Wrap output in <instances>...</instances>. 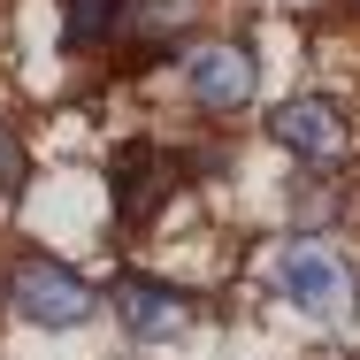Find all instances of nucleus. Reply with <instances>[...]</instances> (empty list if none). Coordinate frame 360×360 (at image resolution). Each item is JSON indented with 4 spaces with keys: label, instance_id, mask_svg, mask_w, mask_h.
Here are the masks:
<instances>
[{
    "label": "nucleus",
    "instance_id": "1",
    "mask_svg": "<svg viewBox=\"0 0 360 360\" xmlns=\"http://www.w3.org/2000/svg\"><path fill=\"white\" fill-rule=\"evenodd\" d=\"M353 291H360L353 261L338 245H322V238H291L276 253V299L291 314H307V322H345L353 314Z\"/></svg>",
    "mask_w": 360,
    "mask_h": 360
},
{
    "label": "nucleus",
    "instance_id": "2",
    "mask_svg": "<svg viewBox=\"0 0 360 360\" xmlns=\"http://www.w3.org/2000/svg\"><path fill=\"white\" fill-rule=\"evenodd\" d=\"M0 291H8V307H15L23 322H39V330H84L92 307H100V291L84 284L70 261H54V253H23Z\"/></svg>",
    "mask_w": 360,
    "mask_h": 360
},
{
    "label": "nucleus",
    "instance_id": "3",
    "mask_svg": "<svg viewBox=\"0 0 360 360\" xmlns=\"http://www.w3.org/2000/svg\"><path fill=\"white\" fill-rule=\"evenodd\" d=\"M184 92H192L207 115H238V108H253V92H261V54L238 46V39H207V46L184 54Z\"/></svg>",
    "mask_w": 360,
    "mask_h": 360
},
{
    "label": "nucleus",
    "instance_id": "4",
    "mask_svg": "<svg viewBox=\"0 0 360 360\" xmlns=\"http://www.w3.org/2000/svg\"><path fill=\"white\" fill-rule=\"evenodd\" d=\"M115 322L139 338V345H176L192 322H200V299L176 284H161V276H115Z\"/></svg>",
    "mask_w": 360,
    "mask_h": 360
},
{
    "label": "nucleus",
    "instance_id": "5",
    "mask_svg": "<svg viewBox=\"0 0 360 360\" xmlns=\"http://www.w3.org/2000/svg\"><path fill=\"white\" fill-rule=\"evenodd\" d=\"M108 184H115V215H123V222H153V215H161V200L184 184V169H176L169 146L123 139V146H115V161H108Z\"/></svg>",
    "mask_w": 360,
    "mask_h": 360
},
{
    "label": "nucleus",
    "instance_id": "6",
    "mask_svg": "<svg viewBox=\"0 0 360 360\" xmlns=\"http://www.w3.org/2000/svg\"><path fill=\"white\" fill-rule=\"evenodd\" d=\"M269 139L284 146V153H299V161H338V153L353 146V131H345V108H338L330 92H299V100L276 108Z\"/></svg>",
    "mask_w": 360,
    "mask_h": 360
},
{
    "label": "nucleus",
    "instance_id": "7",
    "mask_svg": "<svg viewBox=\"0 0 360 360\" xmlns=\"http://www.w3.org/2000/svg\"><path fill=\"white\" fill-rule=\"evenodd\" d=\"M115 31H131V0H62V46L70 54L108 46Z\"/></svg>",
    "mask_w": 360,
    "mask_h": 360
},
{
    "label": "nucleus",
    "instance_id": "8",
    "mask_svg": "<svg viewBox=\"0 0 360 360\" xmlns=\"http://www.w3.org/2000/svg\"><path fill=\"white\" fill-rule=\"evenodd\" d=\"M338 207H345V192H338L330 176H299V184H291V215L307 222V238H314V222H330Z\"/></svg>",
    "mask_w": 360,
    "mask_h": 360
},
{
    "label": "nucleus",
    "instance_id": "9",
    "mask_svg": "<svg viewBox=\"0 0 360 360\" xmlns=\"http://www.w3.org/2000/svg\"><path fill=\"white\" fill-rule=\"evenodd\" d=\"M23 184H31V153H23V131H15V123H0V207H8Z\"/></svg>",
    "mask_w": 360,
    "mask_h": 360
}]
</instances>
